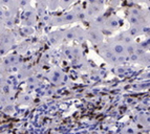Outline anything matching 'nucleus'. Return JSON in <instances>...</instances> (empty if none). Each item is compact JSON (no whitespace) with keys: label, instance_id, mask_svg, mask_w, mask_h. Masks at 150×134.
I'll use <instances>...</instances> for the list:
<instances>
[{"label":"nucleus","instance_id":"nucleus-1","mask_svg":"<svg viewBox=\"0 0 150 134\" xmlns=\"http://www.w3.org/2000/svg\"><path fill=\"white\" fill-rule=\"evenodd\" d=\"M74 1H75V0H60L61 6H63V8H66V6H68L69 4H71Z\"/></svg>","mask_w":150,"mask_h":134}]
</instances>
